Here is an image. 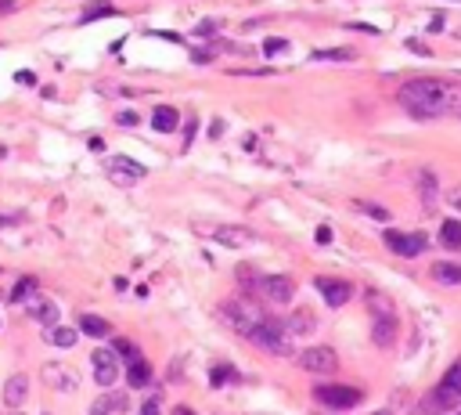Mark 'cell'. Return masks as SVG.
<instances>
[{"instance_id": "obj_3", "label": "cell", "mask_w": 461, "mask_h": 415, "mask_svg": "<svg viewBox=\"0 0 461 415\" xmlns=\"http://www.w3.org/2000/svg\"><path fill=\"white\" fill-rule=\"evenodd\" d=\"M220 318L235 329V332H242V336H249L256 325H260V318H263V310L256 307V303H249V300H227L224 307H220Z\"/></svg>"}, {"instance_id": "obj_20", "label": "cell", "mask_w": 461, "mask_h": 415, "mask_svg": "<svg viewBox=\"0 0 461 415\" xmlns=\"http://www.w3.org/2000/svg\"><path fill=\"white\" fill-rule=\"evenodd\" d=\"M439 242H444V249H461V224L447 220L444 227H439Z\"/></svg>"}, {"instance_id": "obj_36", "label": "cell", "mask_w": 461, "mask_h": 415, "mask_svg": "<svg viewBox=\"0 0 461 415\" xmlns=\"http://www.w3.org/2000/svg\"><path fill=\"white\" fill-rule=\"evenodd\" d=\"M313 239H318L321 246H325V242H331V227H328V224H321V227H318V235H313Z\"/></svg>"}, {"instance_id": "obj_10", "label": "cell", "mask_w": 461, "mask_h": 415, "mask_svg": "<svg viewBox=\"0 0 461 415\" xmlns=\"http://www.w3.org/2000/svg\"><path fill=\"white\" fill-rule=\"evenodd\" d=\"M313 285H318V293L325 296L328 307H343L353 300V285L343 278H313Z\"/></svg>"}, {"instance_id": "obj_34", "label": "cell", "mask_w": 461, "mask_h": 415, "mask_svg": "<svg viewBox=\"0 0 461 415\" xmlns=\"http://www.w3.org/2000/svg\"><path fill=\"white\" fill-rule=\"evenodd\" d=\"M195 130H198V119L192 116V119H187V127H184V134H187V137H184V144H192V137H195Z\"/></svg>"}, {"instance_id": "obj_27", "label": "cell", "mask_w": 461, "mask_h": 415, "mask_svg": "<svg viewBox=\"0 0 461 415\" xmlns=\"http://www.w3.org/2000/svg\"><path fill=\"white\" fill-rule=\"evenodd\" d=\"M368 303H371V310H375V318H389V315H393V303H389L382 293H368Z\"/></svg>"}, {"instance_id": "obj_1", "label": "cell", "mask_w": 461, "mask_h": 415, "mask_svg": "<svg viewBox=\"0 0 461 415\" xmlns=\"http://www.w3.org/2000/svg\"><path fill=\"white\" fill-rule=\"evenodd\" d=\"M396 101L418 119H439V116H461V83L436 80V76H418L407 80Z\"/></svg>"}, {"instance_id": "obj_29", "label": "cell", "mask_w": 461, "mask_h": 415, "mask_svg": "<svg viewBox=\"0 0 461 415\" xmlns=\"http://www.w3.org/2000/svg\"><path fill=\"white\" fill-rule=\"evenodd\" d=\"M357 210L375 217V220H389V210H382V206H375V202H357Z\"/></svg>"}, {"instance_id": "obj_12", "label": "cell", "mask_w": 461, "mask_h": 415, "mask_svg": "<svg viewBox=\"0 0 461 415\" xmlns=\"http://www.w3.org/2000/svg\"><path fill=\"white\" fill-rule=\"evenodd\" d=\"M418 199H422V210L425 213H432L436 210V202H439V181H436V174L429 170H418Z\"/></svg>"}, {"instance_id": "obj_4", "label": "cell", "mask_w": 461, "mask_h": 415, "mask_svg": "<svg viewBox=\"0 0 461 415\" xmlns=\"http://www.w3.org/2000/svg\"><path fill=\"white\" fill-rule=\"evenodd\" d=\"M313 398H318L325 408H331V412H346V408H357L364 401V393L357 386H335L331 383V386H318Z\"/></svg>"}, {"instance_id": "obj_25", "label": "cell", "mask_w": 461, "mask_h": 415, "mask_svg": "<svg viewBox=\"0 0 461 415\" xmlns=\"http://www.w3.org/2000/svg\"><path fill=\"white\" fill-rule=\"evenodd\" d=\"M313 325H318V322H313V318L306 315V310H299V315H292V318L285 322V329H288V332H313Z\"/></svg>"}, {"instance_id": "obj_33", "label": "cell", "mask_w": 461, "mask_h": 415, "mask_svg": "<svg viewBox=\"0 0 461 415\" xmlns=\"http://www.w3.org/2000/svg\"><path fill=\"white\" fill-rule=\"evenodd\" d=\"M227 379H238V376H235V372H230L227 365H213V383L220 386V383H227Z\"/></svg>"}, {"instance_id": "obj_39", "label": "cell", "mask_w": 461, "mask_h": 415, "mask_svg": "<svg viewBox=\"0 0 461 415\" xmlns=\"http://www.w3.org/2000/svg\"><path fill=\"white\" fill-rule=\"evenodd\" d=\"M407 47H411L414 54H432V51H429L425 44H418V40H407Z\"/></svg>"}, {"instance_id": "obj_13", "label": "cell", "mask_w": 461, "mask_h": 415, "mask_svg": "<svg viewBox=\"0 0 461 415\" xmlns=\"http://www.w3.org/2000/svg\"><path fill=\"white\" fill-rule=\"evenodd\" d=\"M213 235H217L220 246H230V249H245L249 242H253V232H249V227H242V224H220Z\"/></svg>"}, {"instance_id": "obj_35", "label": "cell", "mask_w": 461, "mask_h": 415, "mask_svg": "<svg viewBox=\"0 0 461 415\" xmlns=\"http://www.w3.org/2000/svg\"><path fill=\"white\" fill-rule=\"evenodd\" d=\"M116 123H123V127H134V123H137V112H119Z\"/></svg>"}, {"instance_id": "obj_14", "label": "cell", "mask_w": 461, "mask_h": 415, "mask_svg": "<svg viewBox=\"0 0 461 415\" xmlns=\"http://www.w3.org/2000/svg\"><path fill=\"white\" fill-rule=\"evenodd\" d=\"M26 393H29V376H22V372H18V376H11L8 383H4V405L8 408H18L26 401Z\"/></svg>"}, {"instance_id": "obj_21", "label": "cell", "mask_w": 461, "mask_h": 415, "mask_svg": "<svg viewBox=\"0 0 461 415\" xmlns=\"http://www.w3.org/2000/svg\"><path fill=\"white\" fill-rule=\"evenodd\" d=\"M40 289V282L33 278V275H26V278H18V285L11 289V303H22V300H29L33 293Z\"/></svg>"}, {"instance_id": "obj_11", "label": "cell", "mask_w": 461, "mask_h": 415, "mask_svg": "<svg viewBox=\"0 0 461 415\" xmlns=\"http://www.w3.org/2000/svg\"><path fill=\"white\" fill-rule=\"evenodd\" d=\"M91 361H94V379H97V386H112V383H116V376H119V368H116V354H112V350L97 347Z\"/></svg>"}, {"instance_id": "obj_15", "label": "cell", "mask_w": 461, "mask_h": 415, "mask_svg": "<svg viewBox=\"0 0 461 415\" xmlns=\"http://www.w3.org/2000/svg\"><path fill=\"white\" fill-rule=\"evenodd\" d=\"M152 127H155L159 134H173V130L180 127L177 109H173V105H159V109H155V116H152Z\"/></svg>"}, {"instance_id": "obj_7", "label": "cell", "mask_w": 461, "mask_h": 415, "mask_svg": "<svg viewBox=\"0 0 461 415\" xmlns=\"http://www.w3.org/2000/svg\"><path fill=\"white\" fill-rule=\"evenodd\" d=\"M382 239H386V246L393 249L396 257H418V253H425V246H429V235H422V232H414V235H407V232H386Z\"/></svg>"}, {"instance_id": "obj_38", "label": "cell", "mask_w": 461, "mask_h": 415, "mask_svg": "<svg viewBox=\"0 0 461 415\" xmlns=\"http://www.w3.org/2000/svg\"><path fill=\"white\" fill-rule=\"evenodd\" d=\"M141 415H159V401L148 398V401H144V408H141Z\"/></svg>"}, {"instance_id": "obj_28", "label": "cell", "mask_w": 461, "mask_h": 415, "mask_svg": "<svg viewBox=\"0 0 461 415\" xmlns=\"http://www.w3.org/2000/svg\"><path fill=\"white\" fill-rule=\"evenodd\" d=\"M54 347H76V329H51V336H47Z\"/></svg>"}, {"instance_id": "obj_42", "label": "cell", "mask_w": 461, "mask_h": 415, "mask_svg": "<svg viewBox=\"0 0 461 415\" xmlns=\"http://www.w3.org/2000/svg\"><path fill=\"white\" fill-rule=\"evenodd\" d=\"M173 415H195V412H192V408H184V405H180V408H173Z\"/></svg>"}, {"instance_id": "obj_30", "label": "cell", "mask_w": 461, "mask_h": 415, "mask_svg": "<svg viewBox=\"0 0 461 415\" xmlns=\"http://www.w3.org/2000/svg\"><path fill=\"white\" fill-rule=\"evenodd\" d=\"M220 29H224L220 18H205V22H198V29H195V33H198V36H217Z\"/></svg>"}, {"instance_id": "obj_37", "label": "cell", "mask_w": 461, "mask_h": 415, "mask_svg": "<svg viewBox=\"0 0 461 415\" xmlns=\"http://www.w3.org/2000/svg\"><path fill=\"white\" fill-rule=\"evenodd\" d=\"M109 408H112V398H109V401H97V405L91 408V415H109Z\"/></svg>"}, {"instance_id": "obj_19", "label": "cell", "mask_w": 461, "mask_h": 415, "mask_svg": "<svg viewBox=\"0 0 461 415\" xmlns=\"http://www.w3.org/2000/svg\"><path fill=\"white\" fill-rule=\"evenodd\" d=\"M29 315H33V322H40V325H54V322H58V303L36 300V303L29 307Z\"/></svg>"}, {"instance_id": "obj_41", "label": "cell", "mask_w": 461, "mask_h": 415, "mask_svg": "<svg viewBox=\"0 0 461 415\" xmlns=\"http://www.w3.org/2000/svg\"><path fill=\"white\" fill-rule=\"evenodd\" d=\"M18 8V0H0V15H8V11H15Z\"/></svg>"}, {"instance_id": "obj_32", "label": "cell", "mask_w": 461, "mask_h": 415, "mask_svg": "<svg viewBox=\"0 0 461 415\" xmlns=\"http://www.w3.org/2000/svg\"><path fill=\"white\" fill-rule=\"evenodd\" d=\"M116 350H119V354L123 358H127V361H134V358H141V350L130 343V340H116Z\"/></svg>"}, {"instance_id": "obj_8", "label": "cell", "mask_w": 461, "mask_h": 415, "mask_svg": "<svg viewBox=\"0 0 461 415\" xmlns=\"http://www.w3.org/2000/svg\"><path fill=\"white\" fill-rule=\"evenodd\" d=\"M339 358H335V350L328 347H306L299 354V368L303 372H313V376H325V372H335Z\"/></svg>"}, {"instance_id": "obj_17", "label": "cell", "mask_w": 461, "mask_h": 415, "mask_svg": "<svg viewBox=\"0 0 461 415\" xmlns=\"http://www.w3.org/2000/svg\"><path fill=\"white\" fill-rule=\"evenodd\" d=\"M127 379H130V386H148V383H152V368H148V361H144V358L127 361Z\"/></svg>"}, {"instance_id": "obj_6", "label": "cell", "mask_w": 461, "mask_h": 415, "mask_svg": "<svg viewBox=\"0 0 461 415\" xmlns=\"http://www.w3.org/2000/svg\"><path fill=\"white\" fill-rule=\"evenodd\" d=\"M104 174H109V181L119 184V188H130V184H137L144 177V166L137 159H127V156H112L109 166H104Z\"/></svg>"}, {"instance_id": "obj_26", "label": "cell", "mask_w": 461, "mask_h": 415, "mask_svg": "<svg viewBox=\"0 0 461 415\" xmlns=\"http://www.w3.org/2000/svg\"><path fill=\"white\" fill-rule=\"evenodd\" d=\"M101 15H116V8L104 4V0H94V4L79 15V22H94V18H101Z\"/></svg>"}, {"instance_id": "obj_9", "label": "cell", "mask_w": 461, "mask_h": 415, "mask_svg": "<svg viewBox=\"0 0 461 415\" xmlns=\"http://www.w3.org/2000/svg\"><path fill=\"white\" fill-rule=\"evenodd\" d=\"M256 289H260V293H263L270 303H288L292 293H296V285H292L288 275H267V278L256 282Z\"/></svg>"}, {"instance_id": "obj_24", "label": "cell", "mask_w": 461, "mask_h": 415, "mask_svg": "<svg viewBox=\"0 0 461 415\" xmlns=\"http://www.w3.org/2000/svg\"><path fill=\"white\" fill-rule=\"evenodd\" d=\"M357 54L346 51V47H325V51H313V61H353Z\"/></svg>"}, {"instance_id": "obj_44", "label": "cell", "mask_w": 461, "mask_h": 415, "mask_svg": "<svg viewBox=\"0 0 461 415\" xmlns=\"http://www.w3.org/2000/svg\"><path fill=\"white\" fill-rule=\"evenodd\" d=\"M371 415H389V412H371Z\"/></svg>"}, {"instance_id": "obj_16", "label": "cell", "mask_w": 461, "mask_h": 415, "mask_svg": "<svg viewBox=\"0 0 461 415\" xmlns=\"http://www.w3.org/2000/svg\"><path fill=\"white\" fill-rule=\"evenodd\" d=\"M432 278L439 285H461V267L451 260H439V264H432Z\"/></svg>"}, {"instance_id": "obj_5", "label": "cell", "mask_w": 461, "mask_h": 415, "mask_svg": "<svg viewBox=\"0 0 461 415\" xmlns=\"http://www.w3.org/2000/svg\"><path fill=\"white\" fill-rule=\"evenodd\" d=\"M458 401H461V361H458L454 368H447L444 383L436 386L432 401H429L422 412H429V408H451V405H458Z\"/></svg>"}, {"instance_id": "obj_43", "label": "cell", "mask_w": 461, "mask_h": 415, "mask_svg": "<svg viewBox=\"0 0 461 415\" xmlns=\"http://www.w3.org/2000/svg\"><path fill=\"white\" fill-rule=\"evenodd\" d=\"M454 206H458V210H461V192H458V195H454Z\"/></svg>"}, {"instance_id": "obj_22", "label": "cell", "mask_w": 461, "mask_h": 415, "mask_svg": "<svg viewBox=\"0 0 461 415\" xmlns=\"http://www.w3.org/2000/svg\"><path fill=\"white\" fill-rule=\"evenodd\" d=\"M47 379L61 390H76V376H69L65 365H47Z\"/></svg>"}, {"instance_id": "obj_31", "label": "cell", "mask_w": 461, "mask_h": 415, "mask_svg": "<svg viewBox=\"0 0 461 415\" xmlns=\"http://www.w3.org/2000/svg\"><path fill=\"white\" fill-rule=\"evenodd\" d=\"M285 47H288V40H285V36H270L267 44H263V54H281Z\"/></svg>"}, {"instance_id": "obj_2", "label": "cell", "mask_w": 461, "mask_h": 415, "mask_svg": "<svg viewBox=\"0 0 461 415\" xmlns=\"http://www.w3.org/2000/svg\"><path fill=\"white\" fill-rule=\"evenodd\" d=\"M245 340H253L260 350H267V354H278V358H285V354H292V332L285 329V322H278V318H260V325L249 332Z\"/></svg>"}, {"instance_id": "obj_18", "label": "cell", "mask_w": 461, "mask_h": 415, "mask_svg": "<svg viewBox=\"0 0 461 415\" xmlns=\"http://www.w3.org/2000/svg\"><path fill=\"white\" fill-rule=\"evenodd\" d=\"M393 336H396V322H393V315H389V318H375L371 340L379 343V347H389V343H393Z\"/></svg>"}, {"instance_id": "obj_40", "label": "cell", "mask_w": 461, "mask_h": 415, "mask_svg": "<svg viewBox=\"0 0 461 415\" xmlns=\"http://www.w3.org/2000/svg\"><path fill=\"white\" fill-rule=\"evenodd\" d=\"M15 80H18V83H26V87H29V83H36V76H33L29 69H22V73H18Z\"/></svg>"}, {"instance_id": "obj_23", "label": "cell", "mask_w": 461, "mask_h": 415, "mask_svg": "<svg viewBox=\"0 0 461 415\" xmlns=\"http://www.w3.org/2000/svg\"><path fill=\"white\" fill-rule=\"evenodd\" d=\"M79 329L83 332H87V336H109V322H104V318H94V315H83L79 318Z\"/></svg>"}]
</instances>
